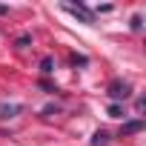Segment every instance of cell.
<instances>
[{"mask_svg": "<svg viewBox=\"0 0 146 146\" xmlns=\"http://www.w3.org/2000/svg\"><path fill=\"white\" fill-rule=\"evenodd\" d=\"M129 26H132V29H135V32H140V26H143V20H140V15H135V17H132V23H129Z\"/></svg>", "mask_w": 146, "mask_h": 146, "instance_id": "cell-7", "label": "cell"}, {"mask_svg": "<svg viewBox=\"0 0 146 146\" xmlns=\"http://www.w3.org/2000/svg\"><path fill=\"white\" fill-rule=\"evenodd\" d=\"M109 117H123V106L112 103V106H109Z\"/></svg>", "mask_w": 146, "mask_h": 146, "instance_id": "cell-6", "label": "cell"}, {"mask_svg": "<svg viewBox=\"0 0 146 146\" xmlns=\"http://www.w3.org/2000/svg\"><path fill=\"white\" fill-rule=\"evenodd\" d=\"M72 63H75V66L80 63V66H83V63H86V57H83V54H72Z\"/></svg>", "mask_w": 146, "mask_h": 146, "instance_id": "cell-9", "label": "cell"}, {"mask_svg": "<svg viewBox=\"0 0 146 146\" xmlns=\"http://www.w3.org/2000/svg\"><path fill=\"white\" fill-rule=\"evenodd\" d=\"M106 95H109L112 100H126V98L132 95V86H129L126 80H112V83L106 86Z\"/></svg>", "mask_w": 146, "mask_h": 146, "instance_id": "cell-1", "label": "cell"}, {"mask_svg": "<svg viewBox=\"0 0 146 146\" xmlns=\"http://www.w3.org/2000/svg\"><path fill=\"white\" fill-rule=\"evenodd\" d=\"M106 143H109V132H103V129H100V132H95L92 146H106Z\"/></svg>", "mask_w": 146, "mask_h": 146, "instance_id": "cell-5", "label": "cell"}, {"mask_svg": "<svg viewBox=\"0 0 146 146\" xmlns=\"http://www.w3.org/2000/svg\"><path fill=\"white\" fill-rule=\"evenodd\" d=\"M143 129V120H129L126 126H123V135H135V132H140Z\"/></svg>", "mask_w": 146, "mask_h": 146, "instance_id": "cell-4", "label": "cell"}, {"mask_svg": "<svg viewBox=\"0 0 146 146\" xmlns=\"http://www.w3.org/2000/svg\"><path fill=\"white\" fill-rule=\"evenodd\" d=\"M63 9H66L69 15H75V17H80L83 23H92V12H89V9H83L80 3H78V6H72V3H66Z\"/></svg>", "mask_w": 146, "mask_h": 146, "instance_id": "cell-2", "label": "cell"}, {"mask_svg": "<svg viewBox=\"0 0 146 146\" xmlns=\"http://www.w3.org/2000/svg\"><path fill=\"white\" fill-rule=\"evenodd\" d=\"M40 69H43L46 75H49V72H52V57H43V63H40Z\"/></svg>", "mask_w": 146, "mask_h": 146, "instance_id": "cell-8", "label": "cell"}, {"mask_svg": "<svg viewBox=\"0 0 146 146\" xmlns=\"http://www.w3.org/2000/svg\"><path fill=\"white\" fill-rule=\"evenodd\" d=\"M20 109H23L20 103H12V106H9V103H3V106H0V117H3V120H9V117H15Z\"/></svg>", "mask_w": 146, "mask_h": 146, "instance_id": "cell-3", "label": "cell"}]
</instances>
